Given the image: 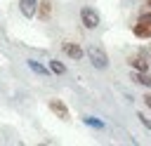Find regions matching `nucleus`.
<instances>
[{
	"mask_svg": "<svg viewBox=\"0 0 151 146\" xmlns=\"http://www.w3.org/2000/svg\"><path fill=\"white\" fill-rule=\"evenodd\" d=\"M85 54H87V59H90V64L94 66V68H109V54L104 52V47L101 45H97V42H92V45H87L85 47Z\"/></svg>",
	"mask_w": 151,
	"mask_h": 146,
	"instance_id": "f257e3e1",
	"label": "nucleus"
},
{
	"mask_svg": "<svg viewBox=\"0 0 151 146\" xmlns=\"http://www.w3.org/2000/svg\"><path fill=\"white\" fill-rule=\"evenodd\" d=\"M80 21H83V26H85L87 31H94V28L101 24V14H99L94 7L85 5V7H80Z\"/></svg>",
	"mask_w": 151,
	"mask_h": 146,
	"instance_id": "f03ea898",
	"label": "nucleus"
},
{
	"mask_svg": "<svg viewBox=\"0 0 151 146\" xmlns=\"http://www.w3.org/2000/svg\"><path fill=\"white\" fill-rule=\"evenodd\" d=\"M61 52L68 57V59H73V61H80L83 57H85V49L80 47V45H76V42H61Z\"/></svg>",
	"mask_w": 151,
	"mask_h": 146,
	"instance_id": "7ed1b4c3",
	"label": "nucleus"
},
{
	"mask_svg": "<svg viewBox=\"0 0 151 146\" xmlns=\"http://www.w3.org/2000/svg\"><path fill=\"white\" fill-rule=\"evenodd\" d=\"M47 106H50V111H52L59 120H68V108H66V104H64L61 99H50Z\"/></svg>",
	"mask_w": 151,
	"mask_h": 146,
	"instance_id": "20e7f679",
	"label": "nucleus"
},
{
	"mask_svg": "<svg viewBox=\"0 0 151 146\" xmlns=\"http://www.w3.org/2000/svg\"><path fill=\"white\" fill-rule=\"evenodd\" d=\"M127 64L132 66V71H149V61L144 59V52H137L127 59Z\"/></svg>",
	"mask_w": 151,
	"mask_h": 146,
	"instance_id": "39448f33",
	"label": "nucleus"
},
{
	"mask_svg": "<svg viewBox=\"0 0 151 146\" xmlns=\"http://www.w3.org/2000/svg\"><path fill=\"white\" fill-rule=\"evenodd\" d=\"M132 35L134 38H151V21H137L132 26Z\"/></svg>",
	"mask_w": 151,
	"mask_h": 146,
	"instance_id": "423d86ee",
	"label": "nucleus"
},
{
	"mask_svg": "<svg viewBox=\"0 0 151 146\" xmlns=\"http://www.w3.org/2000/svg\"><path fill=\"white\" fill-rule=\"evenodd\" d=\"M19 12H21L26 19H31V16L38 12V0H19Z\"/></svg>",
	"mask_w": 151,
	"mask_h": 146,
	"instance_id": "0eeeda50",
	"label": "nucleus"
},
{
	"mask_svg": "<svg viewBox=\"0 0 151 146\" xmlns=\"http://www.w3.org/2000/svg\"><path fill=\"white\" fill-rule=\"evenodd\" d=\"M130 78H132V82H137V85L151 89V73H149V71H132Z\"/></svg>",
	"mask_w": 151,
	"mask_h": 146,
	"instance_id": "6e6552de",
	"label": "nucleus"
},
{
	"mask_svg": "<svg viewBox=\"0 0 151 146\" xmlns=\"http://www.w3.org/2000/svg\"><path fill=\"white\" fill-rule=\"evenodd\" d=\"M26 66H28L35 75H50V73H52V71H50V66H42V64H40V61H35V59H28V61H26Z\"/></svg>",
	"mask_w": 151,
	"mask_h": 146,
	"instance_id": "1a4fd4ad",
	"label": "nucleus"
},
{
	"mask_svg": "<svg viewBox=\"0 0 151 146\" xmlns=\"http://www.w3.org/2000/svg\"><path fill=\"white\" fill-rule=\"evenodd\" d=\"M38 16H40L42 21H47V19L52 16V2H50V0H40V2H38Z\"/></svg>",
	"mask_w": 151,
	"mask_h": 146,
	"instance_id": "9d476101",
	"label": "nucleus"
},
{
	"mask_svg": "<svg viewBox=\"0 0 151 146\" xmlns=\"http://www.w3.org/2000/svg\"><path fill=\"white\" fill-rule=\"evenodd\" d=\"M47 66H50V71H52L54 75H64V73H66V64L59 61V59H50Z\"/></svg>",
	"mask_w": 151,
	"mask_h": 146,
	"instance_id": "9b49d317",
	"label": "nucleus"
},
{
	"mask_svg": "<svg viewBox=\"0 0 151 146\" xmlns=\"http://www.w3.org/2000/svg\"><path fill=\"white\" fill-rule=\"evenodd\" d=\"M83 122L87 127H92V130H104V120H99L94 115H83Z\"/></svg>",
	"mask_w": 151,
	"mask_h": 146,
	"instance_id": "f8f14e48",
	"label": "nucleus"
},
{
	"mask_svg": "<svg viewBox=\"0 0 151 146\" xmlns=\"http://www.w3.org/2000/svg\"><path fill=\"white\" fill-rule=\"evenodd\" d=\"M137 118H139V122H142V125H144V127H146V130H151V120H149V118H146V115H144V113H142V111H139V113H137Z\"/></svg>",
	"mask_w": 151,
	"mask_h": 146,
	"instance_id": "ddd939ff",
	"label": "nucleus"
},
{
	"mask_svg": "<svg viewBox=\"0 0 151 146\" xmlns=\"http://www.w3.org/2000/svg\"><path fill=\"white\" fill-rule=\"evenodd\" d=\"M142 99H144V104H146V108H151V92H149V94H144Z\"/></svg>",
	"mask_w": 151,
	"mask_h": 146,
	"instance_id": "4468645a",
	"label": "nucleus"
},
{
	"mask_svg": "<svg viewBox=\"0 0 151 146\" xmlns=\"http://www.w3.org/2000/svg\"><path fill=\"white\" fill-rule=\"evenodd\" d=\"M139 19H142V21H151V12H144Z\"/></svg>",
	"mask_w": 151,
	"mask_h": 146,
	"instance_id": "2eb2a0df",
	"label": "nucleus"
},
{
	"mask_svg": "<svg viewBox=\"0 0 151 146\" xmlns=\"http://www.w3.org/2000/svg\"><path fill=\"white\" fill-rule=\"evenodd\" d=\"M149 5H151V0H149Z\"/></svg>",
	"mask_w": 151,
	"mask_h": 146,
	"instance_id": "dca6fc26",
	"label": "nucleus"
}]
</instances>
